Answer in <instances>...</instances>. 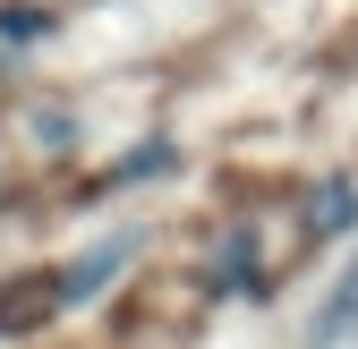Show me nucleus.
I'll list each match as a JSON object with an SVG mask.
<instances>
[{
  "instance_id": "nucleus-2",
  "label": "nucleus",
  "mask_w": 358,
  "mask_h": 349,
  "mask_svg": "<svg viewBox=\"0 0 358 349\" xmlns=\"http://www.w3.org/2000/svg\"><path fill=\"white\" fill-rule=\"evenodd\" d=\"M350 213H358V205H350V179H333V188H324V230H341Z\"/></svg>"
},
{
  "instance_id": "nucleus-1",
  "label": "nucleus",
  "mask_w": 358,
  "mask_h": 349,
  "mask_svg": "<svg viewBox=\"0 0 358 349\" xmlns=\"http://www.w3.org/2000/svg\"><path fill=\"white\" fill-rule=\"evenodd\" d=\"M350 324H358V265H350V273H341V290L324 298V315H316V341H341Z\"/></svg>"
}]
</instances>
